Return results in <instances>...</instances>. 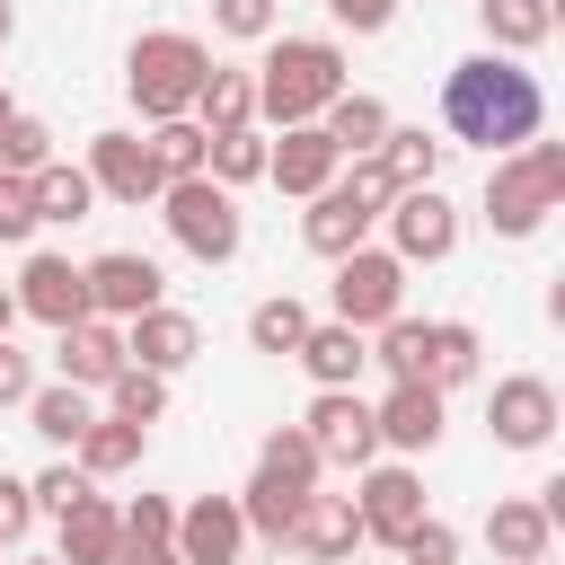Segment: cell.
Segmentation results:
<instances>
[{
    "mask_svg": "<svg viewBox=\"0 0 565 565\" xmlns=\"http://www.w3.org/2000/svg\"><path fill=\"white\" fill-rule=\"evenodd\" d=\"M539 124H547V88H539V71H521L512 53H468V62H450V79H441V132L450 141H477V150H521V141H539Z\"/></svg>",
    "mask_w": 565,
    "mask_h": 565,
    "instance_id": "6da1fadb",
    "label": "cell"
},
{
    "mask_svg": "<svg viewBox=\"0 0 565 565\" xmlns=\"http://www.w3.org/2000/svg\"><path fill=\"white\" fill-rule=\"evenodd\" d=\"M344 44L335 35H265V62H256V124L291 132V124H318L335 97H344Z\"/></svg>",
    "mask_w": 565,
    "mask_h": 565,
    "instance_id": "7a4b0ae2",
    "label": "cell"
},
{
    "mask_svg": "<svg viewBox=\"0 0 565 565\" xmlns=\"http://www.w3.org/2000/svg\"><path fill=\"white\" fill-rule=\"evenodd\" d=\"M203 71H212L203 35H185V26H150V35H132V53H124V97L141 106V124H177V115H194Z\"/></svg>",
    "mask_w": 565,
    "mask_h": 565,
    "instance_id": "3957f363",
    "label": "cell"
},
{
    "mask_svg": "<svg viewBox=\"0 0 565 565\" xmlns=\"http://www.w3.org/2000/svg\"><path fill=\"white\" fill-rule=\"evenodd\" d=\"M556 203H565V141H521L486 168V230L494 238H539Z\"/></svg>",
    "mask_w": 565,
    "mask_h": 565,
    "instance_id": "277c9868",
    "label": "cell"
},
{
    "mask_svg": "<svg viewBox=\"0 0 565 565\" xmlns=\"http://www.w3.org/2000/svg\"><path fill=\"white\" fill-rule=\"evenodd\" d=\"M318 450H309V433L300 424H282V433H265V450H256V477H247V494H238V521H247V539H291V521H300V503L318 494Z\"/></svg>",
    "mask_w": 565,
    "mask_h": 565,
    "instance_id": "5b68a950",
    "label": "cell"
},
{
    "mask_svg": "<svg viewBox=\"0 0 565 565\" xmlns=\"http://www.w3.org/2000/svg\"><path fill=\"white\" fill-rule=\"evenodd\" d=\"M159 221H168V238H177L194 265H230V256L247 247V212H238V194L212 185V177L159 185Z\"/></svg>",
    "mask_w": 565,
    "mask_h": 565,
    "instance_id": "8992f818",
    "label": "cell"
},
{
    "mask_svg": "<svg viewBox=\"0 0 565 565\" xmlns=\"http://www.w3.org/2000/svg\"><path fill=\"white\" fill-rule=\"evenodd\" d=\"M79 282H88V318H106V327H132L141 309L168 300V274H159L141 247H106V256H88Z\"/></svg>",
    "mask_w": 565,
    "mask_h": 565,
    "instance_id": "52a82bcc",
    "label": "cell"
},
{
    "mask_svg": "<svg viewBox=\"0 0 565 565\" xmlns=\"http://www.w3.org/2000/svg\"><path fill=\"white\" fill-rule=\"evenodd\" d=\"M397 309H406V265H397L388 247H353V256H335V318H344L353 335L388 327Z\"/></svg>",
    "mask_w": 565,
    "mask_h": 565,
    "instance_id": "ba28073f",
    "label": "cell"
},
{
    "mask_svg": "<svg viewBox=\"0 0 565 565\" xmlns=\"http://www.w3.org/2000/svg\"><path fill=\"white\" fill-rule=\"evenodd\" d=\"M380 221H388V256L397 265H441L459 247V203L441 185H397V203Z\"/></svg>",
    "mask_w": 565,
    "mask_h": 565,
    "instance_id": "9c48e42d",
    "label": "cell"
},
{
    "mask_svg": "<svg viewBox=\"0 0 565 565\" xmlns=\"http://www.w3.org/2000/svg\"><path fill=\"white\" fill-rule=\"evenodd\" d=\"M300 433H309V450L335 459V468H371V459H380V424H371V397H362V388H318L309 415H300Z\"/></svg>",
    "mask_w": 565,
    "mask_h": 565,
    "instance_id": "30bf717a",
    "label": "cell"
},
{
    "mask_svg": "<svg viewBox=\"0 0 565 565\" xmlns=\"http://www.w3.org/2000/svg\"><path fill=\"white\" fill-rule=\"evenodd\" d=\"M9 300H18V318H35V327H79L88 318V282H79V265L71 256H53V247H35L26 265H18V282H9Z\"/></svg>",
    "mask_w": 565,
    "mask_h": 565,
    "instance_id": "8fae6325",
    "label": "cell"
},
{
    "mask_svg": "<svg viewBox=\"0 0 565 565\" xmlns=\"http://www.w3.org/2000/svg\"><path fill=\"white\" fill-rule=\"evenodd\" d=\"M486 433H494L503 450H547V441H556V388H547L539 371H503L494 397H486Z\"/></svg>",
    "mask_w": 565,
    "mask_h": 565,
    "instance_id": "7c38bea8",
    "label": "cell"
},
{
    "mask_svg": "<svg viewBox=\"0 0 565 565\" xmlns=\"http://www.w3.org/2000/svg\"><path fill=\"white\" fill-rule=\"evenodd\" d=\"M79 168H88V185H97L106 203H132V212L159 203V185H168L141 132H88V159H79Z\"/></svg>",
    "mask_w": 565,
    "mask_h": 565,
    "instance_id": "4fadbf2b",
    "label": "cell"
},
{
    "mask_svg": "<svg viewBox=\"0 0 565 565\" xmlns=\"http://www.w3.org/2000/svg\"><path fill=\"white\" fill-rule=\"evenodd\" d=\"M441 415H450V397H441L433 380H388V397L371 406V424H380V450H397V459L433 450V441H441Z\"/></svg>",
    "mask_w": 565,
    "mask_h": 565,
    "instance_id": "5bb4252c",
    "label": "cell"
},
{
    "mask_svg": "<svg viewBox=\"0 0 565 565\" xmlns=\"http://www.w3.org/2000/svg\"><path fill=\"white\" fill-rule=\"evenodd\" d=\"M353 512H362V539L397 547V539L424 521V477H415L406 459H388V468H362V494H353Z\"/></svg>",
    "mask_w": 565,
    "mask_h": 565,
    "instance_id": "9a60e30c",
    "label": "cell"
},
{
    "mask_svg": "<svg viewBox=\"0 0 565 565\" xmlns=\"http://www.w3.org/2000/svg\"><path fill=\"white\" fill-rule=\"evenodd\" d=\"M177 565H238L247 547V521H238V494H194L177 503Z\"/></svg>",
    "mask_w": 565,
    "mask_h": 565,
    "instance_id": "2e32d148",
    "label": "cell"
},
{
    "mask_svg": "<svg viewBox=\"0 0 565 565\" xmlns=\"http://www.w3.org/2000/svg\"><path fill=\"white\" fill-rule=\"evenodd\" d=\"M265 177H274L291 203H309V194H327V185L344 177V159H335V141H327L318 124H291L282 141H265Z\"/></svg>",
    "mask_w": 565,
    "mask_h": 565,
    "instance_id": "e0dca14e",
    "label": "cell"
},
{
    "mask_svg": "<svg viewBox=\"0 0 565 565\" xmlns=\"http://www.w3.org/2000/svg\"><path fill=\"white\" fill-rule=\"evenodd\" d=\"M194 353H203V327H194L185 309H168V300L124 327V362H141V371H159V380H177Z\"/></svg>",
    "mask_w": 565,
    "mask_h": 565,
    "instance_id": "ac0fdd59",
    "label": "cell"
},
{
    "mask_svg": "<svg viewBox=\"0 0 565 565\" xmlns=\"http://www.w3.org/2000/svg\"><path fill=\"white\" fill-rule=\"evenodd\" d=\"M371 230H380V212H362L353 194H344V177L327 185V194H309V212H300V238H309V256H353V247H371Z\"/></svg>",
    "mask_w": 565,
    "mask_h": 565,
    "instance_id": "d6986e66",
    "label": "cell"
},
{
    "mask_svg": "<svg viewBox=\"0 0 565 565\" xmlns=\"http://www.w3.org/2000/svg\"><path fill=\"white\" fill-rule=\"evenodd\" d=\"M318 388H362V371H371V335H353L344 318H309V335H300V353H291Z\"/></svg>",
    "mask_w": 565,
    "mask_h": 565,
    "instance_id": "ffe728a7",
    "label": "cell"
},
{
    "mask_svg": "<svg viewBox=\"0 0 565 565\" xmlns=\"http://www.w3.org/2000/svg\"><path fill=\"white\" fill-rule=\"evenodd\" d=\"M282 547H300L309 565H344V556L362 547V512H353V494H309Z\"/></svg>",
    "mask_w": 565,
    "mask_h": 565,
    "instance_id": "44dd1931",
    "label": "cell"
},
{
    "mask_svg": "<svg viewBox=\"0 0 565 565\" xmlns=\"http://www.w3.org/2000/svg\"><path fill=\"white\" fill-rule=\"evenodd\" d=\"M53 353H62V380L97 397V388L124 371V327H106V318H79V327H62V335H53Z\"/></svg>",
    "mask_w": 565,
    "mask_h": 565,
    "instance_id": "7402d4cb",
    "label": "cell"
},
{
    "mask_svg": "<svg viewBox=\"0 0 565 565\" xmlns=\"http://www.w3.org/2000/svg\"><path fill=\"white\" fill-rule=\"evenodd\" d=\"M194 124H203V141H221V132H247V124H256V71H230V62H212V71H203V88H194Z\"/></svg>",
    "mask_w": 565,
    "mask_h": 565,
    "instance_id": "603a6c76",
    "label": "cell"
},
{
    "mask_svg": "<svg viewBox=\"0 0 565 565\" xmlns=\"http://www.w3.org/2000/svg\"><path fill=\"white\" fill-rule=\"evenodd\" d=\"M115 547H124V512L106 503V494H79L71 512H62V565H115Z\"/></svg>",
    "mask_w": 565,
    "mask_h": 565,
    "instance_id": "cb8c5ba5",
    "label": "cell"
},
{
    "mask_svg": "<svg viewBox=\"0 0 565 565\" xmlns=\"http://www.w3.org/2000/svg\"><path fill=\"white\" fill-rule=\"evenodd\" d=\"M477 26H486V53H539L556 35V0H477Z\"/></svg>",
    "mask_w": 565,
    "mask_h": 565,
    "instance_id": "d4e9b609",
    "label": "cell"
},
{
    "mask_svg": "<svg viewBox=\"0 0 565 565\" xmlns=\"http://www.w3.org/2000/svg\"><path fill=\"white\" fill-rule=\"evenodd\" d=\"M388 124H397V115H388V106H380L371 88H344V97H335V106L318 115V132L335 141V159H371V150L388 141Z\"/></svg>",
    "mask_w": 565,
    "mask_h": 565,
    "instance_id": "484cf974",
    "label": "cell"
},
{
    "mask_svg": "<svg viewBox=\"0 0 565 565\" xmlns=\"http://www.w3.org/2000/svg\"><path fill=\"white\" fill-rule=\"evenodd\" d=\"M547 539H556V521H547L530 494H503V503L486 512V547H494L503 565H539V556H547Z\"/></svg>",
    "mask_w": 565,
    "mask_h": 565,
    "instance_id": "4316f807",
    "label": "cell"
},
{
    "mask_svg": "<svg viewBox=\"0 0 565 565\" xmlns=\"http://www.w3.org/2000/svg\"><path fill=\"white\" fill-rule=\"evenodd\" d=\"M141 441H150V424L97 415V424L71 441V468H79V477H124V468H141Z\"/></svg>",
    "mask_w": 565,
    "mask_h": 565,
    "instance_id": "83f0119b",
    "label": "cell"
},
{
    "mask_svg": "<svg viewBox=\"0 0 565 565\" xmlns=\"http://www.w3.org/2000/svg\"><path fill=\"white\" fill-rule=\"evenodd\" d=\"M441 159H450V141L424 124H388V141H380V168L397 185H441Z\"/></svg>",
    "mask_w": 565,
    "mask_h": 565,
    "instance_id": "f1b7e54d",
    "label": "cell"
},
{
    "mask_svg": "<svg viewBox=\"0 0 565 565\" xmlns=\"http://www.w3.org/2000/svg\"><path fill=\"white\" fill-rule=\"evenodd\" d=\"M26 424H35L53 450H71V441L97 424V397H88V388H71V380H53V388H35V397H26Z\"/></svg>",
    "mask_w": 565,
    "mask_h": 565,
    "instance_id": "f546056e",
    "label": "cell"
},
{
    "mask_svg": "<svg viewBox=\"0 0 565 565\" xmlns=\"http://www.w3.org/2000/svg\"><path fill=\"white\" fill-rule=\"evenodd\" d=\"M371 362L388 371V380H424V362H433V318H388V327H371Z\"/></svg>",
    "mask_w": 565,
    "mask_h": 565,
    "instance_id": "4dcf8cb0",
    "label": "cell"
},
{
    "mask_svg": "<svg viewBox=\"0 0 565 565\" xmlns=\"http://www.w3.org/2000/svg\"><path fill=\"white\" fill-rule=\"evenodd\" d=\"M26 185H35V221H88V212H97V185H88V168H62V159H44Z\"/></svg>",
    "mask_w": 565,
    "mask_h": 565,
    "instance_id": "1f68e13d",
    "label": "cell"
},
{
    "mask_svg": "<svg viewBox=\"0 0 565 565\" xmlns=\"http://www.w3.org/2000/svg\"><path fill=\"white\" fill-rule=\"evenodd\" d=\"M424 380H433L441 397L477 380V327H468V318H433V362H424Z\"/></svg>",
    "mask_w": 565,
    "mask_h": 565,
    "instance_id": "d6a6232c",
    "label": "cell"
},
{
    "mask_svg": "<svg viewBox=\"0 0 565 565\" xmlns=\"http://www.w3.org/2000/svg\"><path fill=\"white\" fill-rule=\"evenodd\" d=\"M203 177H212V185H230V194H238V185H256V177H265V124L221 132V141L203 150Z\"/></svg>",
    "mask_w": 565,
    "mask_h": 565,
    "instance_id": "836d02e7",
    "label": "cell"
},
{
    "mask_svg": "<svg viewBox=\"0 0 565 565\" xmlns=\"http://www.w3.org/2000/svg\"><path fill=\"white\" fill-rule=\"evenodd\" d=\"M300 335H309V300H291V291H274V300L247 309V344L256 353H300Z\"/></svg>",
    "mask_w": 565,
    "mask_h": 565,
    "instance_id": "e575fe53",
    "label": "cell"
},
{
    "mask_svg": "<svg viewBox=\"0 0 565 565\" xmlns=\"http://www.w3.org/2000/svg\"><path fill=\"white\" fill-rule=\"evenodd\" d=\"M97 415H124V424H159L168 415V380L159 371H141V362H124L115 380H106V406Z\"/></svg>",
    "mask_w": 565,
    "mask_h": 565,
    "instance_id": "d590c367",
    "label": "cell"
},
{
    "mask_svg": "<svg viewBox=\"0 0 565 565\" xmlns=\"http://www.w3.org/2000/svg\"><path fill=\"white\" fill-rule=\"evenodd\" d=\"M141 141H150V159H159V177H168V185H177V177H203V150H212V141H203V124H194V115L150 124Z\"/></svg>",
    "mask_w": 565,
    "mask_h": 565,
    "instance_id": "8d00e7d4",
    "label": "cell"
},
{
    "mask_svg": "<svg viewBox=\"0 0 565 565\" xmlns=\"http://www.w3.org/2000/svg\"><path fill=\"white\" fill-rule=\"evenodd\" d=\"M44 159H53V124H44V115H26V106H18V115H9V124H0V177H35V168H44Z\"/></svg>",
    "mask_w": 565,
    "mask_h": 565,
    "instance_id": "74e56055",
    "label": "cell"
},
{
    "mask_svg": "<svg viewBox=\"0 0 565 565\" xmlns=\"http://www.w3.org/2000/svg\"><path fill=\"white\" fill-rule=\"evenodd\" d=\"M212 26L238 35V44H265L282 26V0H212Z\"/></svg>",
    "mask_w": 565,
    "mask_h": 565,
    "instance_id": "f35d334b",
    "label": "cell"
},
{
    "mask_svg": "<svg viewBox=\"0 0 565 565\" xmlns=\"http://www.w3.org/2000/svg\"><path fill=\"white\" fill-rule=\"evenodd\" d=\"M26 494H35V512H53V521H62V512H71L79 494H97V477H79L71 459H53L44 477H26Z\"/></svg>",
    "mask_w": 565,
    "mask_h": 565,
    "instance_id": "ab89813d",
    "label": "cell"
},
{
    "mask_svg": "<svg viewBox=\"0 0 565 565\" xmlns=\"http://www.w3.org/2000/svg\"><path fill=\"white\" fill-rule=\"evenodd\" d=\"M397 556H406V565H459V530H450L441 512H424V521L397 539Z\"/></svg>",
    "mask_w": 565,
    "mask_h": 565,
    "instance_id": "60d3db41",
    "label": "cell"
},
{
    "mask_svg": "<svg viewBox=\"0 0 565 565\" xmlns=\"http://www.w3.org/2000/svg\"><path fill=\"white\" fill-rule=\"evenodd\" d=\"M44 221H35V185L26 177H0V247H26Z\"/></svg>",
    "mask_w": 565,
    "mask_h": 565,
    "instance_id": "b9f144b4",
    "label": "cell"
},
{
    "mask_svg": "<svg viewBox=\"0 0 565 565\" xmlns=\"http://www.w3.org/2000/svg\"><path fill=\"white\" fill-rule=\"evenodd\" d=\"M26 530H35V494H26V477L0 468V547H26Z\"/></svg>",
    "mask_w": 565,
    "mask_h": 565,
    "instance_id": "7bdbcfd3",
    "label": "cell"
},
{
    "mask_svg": "<svg viewBox=\"0 0 565 565\" xmlns=\"http://www.w3.org/2000/svg\"><path fill=\"white\" fill-rule=\"evenodd\" d=\"M124 530H132V539H168V530H177V503H168V494H141V503H124Z\"/></svg>",
    "mask_w": 565,
    "mask_h": 565,
    "instance_id": "ee69618b",
    "label": "cell"
},
{
    "mask_svg": "<svg viewBox=\"0 0 565 565\" xmlns=\"http://www.w3.org/2000/svg\"><path fill=\"white\" fill-rule=\"evenodd\" d=\"M26 397H35V362L0 335V406H26Z\"/></svg>",
    "mask_w": 565,
    "mask_h": 565,
    "instance_id": "f6af8a7d",
    "label": "cell"
},
{
    "mask_svg": "<svg viewBox=\"0 0 565 565\" xmlns=\"http://www.w3.org/2000/svg\"><path fill=\"white\" fill-rule=\"evenodd\" d=\"M327 18H335V26H353V35H380V26L397 18V0H327Z\"/></svg>",
    "mask_w": 565,
    "mask_h": 565,
    "instance_id": "bcb514c9",
    "label": "cell"
},
{
    "mask_svg": "<svg viewBox=\"0 0 565 565\" xmlns=\"http://www.w3.org/2000/svg\"><path fill=\"white\" fill-rule=\"evenodd\" d=\"M115 565H177V539H132V530H124Z\"/></svg>",
    "mask_w": 565,
    "mask_h": 565,
    "instance_id": "7dc6e473",
    "label": "cell"
},
{
    "mask_svg": "<svg viewBox=\"0 0 565 565\" xmlns=\"http://www.w3.org/2000/svg\"><path fill=\"white\" fill-rule=\"evenodd\" d=\"M9 327H18V300H9V282H0V335H9Z\"/></svg>",
    "mask_w": 565,
    "mask_h": 565,
    "instance_id": "c3c4849f",
    "label": "cell"
},
{
    "mask_svg": "<svg viewBox=\"0 0 565 565\" xmlns=\"http://www.w3.org/2000/svg\"><path fill=\"white\" fill-rule=\"evenodd\" d=\"M9 35H18V9H9V0H0V44H9Z\"/></svg>",
    "mask_w": 565,
    "mask_h": 565,
    "instance_id": "681fc988",
    "label": "cell"
},
{
    "mask_svg": "<svg viewBox=\"0 0 565 565\" xmlns=\"http://www.w3.org/2000/svg\"><path fill=\"white\" fill-rule=\"evenodd\" d=\"M9 115H18V97H9V88H0V124H9Z\"/></svg>",
    "mask_w": 565,
    "mask_h": 565,
    "instance_id": "f907efd6",
    "label": "cell"
},
{
    "mask_svg": "<svg viewBox=\"0 0 565 565\" xmlns=\"http://www.w3.org/2000/svg\"><path fill=\"white\" fill-rule=\"evenodd\" d=\"M18 565H62V556H18Z\"/></svg>",
    "mask_w": 565,
    "mask_h": 565,
    "instance_id": "816d5d0a",
    "label": "cell"
},
{
    "mask_svg": "<svg viewBox=\"0 0 565 565\" xmlns=\"http://www.w3.org/2000/svg\"><path fill=\"white\" fill-rule=\"evenodd\" d=\"M539 565H547V556H539Z\"/></svg>",
    "mask_w": 565,
    "mask_h": 565,
    "instance_id": "f5cc1de1",
    "label": "cell"
}]
</instances>
